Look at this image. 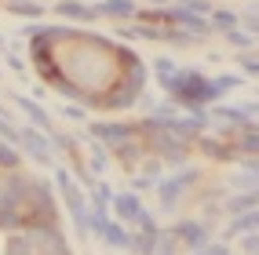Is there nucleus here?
Returning a JSON list of instances; mask_svg holds the SVG:
<instances>
[{
	"instance_id": "obj_1",
	"label": "nucleus",
	"mask_w": 259,
	"mask_h": 255,
	"mask_svg": "<svg viewBox=\"0 0 259 255\" xmlns=\"http://www.w3.org/2000/svg\"><path fill=\"white\" fill-rule=\"evenodd\" d=\"M55 230L44 208H37V190L15 179L8 161H0V255H51Z\"/></svg>"
}]
</instances>
